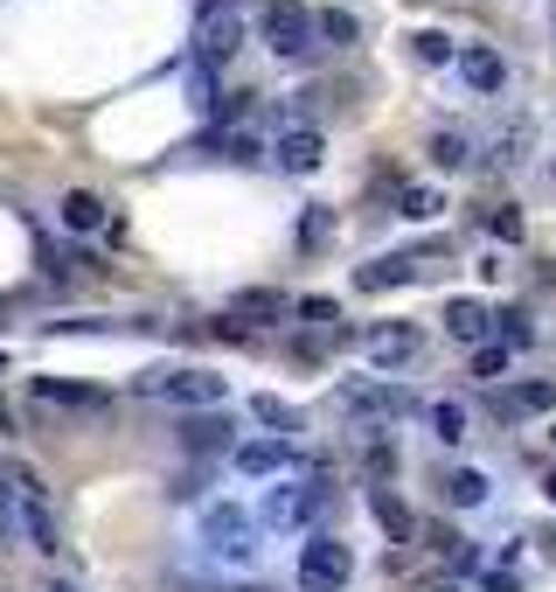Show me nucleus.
Listing matches in <instances>:
<instances>
[{
	"label": "nucleus",
	"mask_w": 556,
	"mask_h": 592,
	"mask_svg": "<svg viewBox=\"0 0 556 592\" xmlns=\"http://www.w3.org/2000/svg\"><path fill=\"white\" fill-rule=\"evenodd\" d=\"M549 440H556V419H549Z\"/></svg>",
	"instance_id": "nucleus-38"
},
{
	"label": "nucleus",
	"mask_w": 556,
	"mask_h": 592,
	"mask_svg": "<svg viewBox=\"0 0 556 592\" xmlns=\"http://www.w3.org/2000/svg\"><path fill=\"white\" fill-rule=\"evenodd\" d=\"M368 355H376L383 370L411 363V355H417V328H376V334H368Z\"/></svg>",
	"instance_id": "nucleus-16"
},
{
	"label": "nucleus",
	"mask_w": 556,
	"mask_h": 592,
	"mask_svg": "<svg viewBox=\"0 0 556 592\" xmlns=\"http://www.w3.org/2000/svg\"><path fill=\"white\" fill-rule=\"evenodd\" d=\"M300 460L293 440H251V446H230V468L236 474H285Z\"/></svg>",
	"instance_id": "nucleus-10"
},
{
	"label": "nucleus",
	"mask_w": 556,
	"mask_h": 592,
	"mask_svg": "<svg viewBox=\"0 0 556 592\" xmlns=\"http://www.w3.org/2000/svg\"><path fill=\"white\" fill-rule=\"evenodd\" d=\"M272 153H279V168H285V174H313V168L327 161V140L313 133V126H285Z\"/></svg>",
	"instance_id": "nucleus-9"
},
{
	"label": "nucleus",
	"mask_w": 556,
	"mask_h": 592,
	"mask_svg": "<svg viewBox=\"0 0 556 592\" xmlns=\"http://www.w3.org/2000/svg\"><path fill=\"white\" fill-rule=\"evenodd\" d=\"M293 293H279V287H244L230 300V321H251V328H272V321H293Z\"/></svg>",
	"instance_id": "nucleus-8"
},
{
	"label": "nucleus",
	"mask_w": 556,
	"mask_h": 592,
	"mask_svg": "<svg viewBox=\"0 0 556 592\" xmlns=\"http://www.w3.org/2000/svg\"><path fill=\"white\" fill-rule=\"evenodd\" d=\"M494 321H501V342H508V349H528V342H536L528 314H515V307H508V314H494Z\"/></svg>",
	"instance_id": "nucleus-31"
},
{
	"label": "nucleus",
	"mask_w": 556,
	"mask_h": 592,
	"mask_svg": "<svg viewBox=\"0 0 556 592\" xmlns=\"http://www.w3.org/2000/svg\"><path fill=\"white\" fill-rule=\"evenodd\" d=\"M257 36L279 49V57H306L313 36H321V21H313L300 0H264L257 8Z\"/></svg>",
	"instance_id": "nucleus-3"
},
{
	"label": "nucleus",
	"mask_w": 556,
	"mask_h": 592,
	"mask_svg": "<svg viewBox=\"0 0 556 592\" xmlns=\"http://www.w3.org/2000/svg\"><path fill=\"white\" fill-rule=\"evenodd\" d=\"M487 230H494V238H522V210H494Z\"/></svg>",
	"instance_id": "nucleus-34"
},
{
	"label": "nucleus",
	"mask_w": 556,
	"mask_h": 592,
	"mask_svg": "<svg viewBox=\"0 0 556 592\" xmlns=\"http://www.w3.org/2000/svg\"><path fill=\"white\" fill-rule=\"evenodd\" d=\"M481 585H487V592H522V572H487Z\"/></svg>",
	"instance_id": "nucleus-36"
},
{
	"label": "nucleus",
	"mask_w": 556,
	"mask_h": 592,
	"mask_svg": "<svg viewBox=\"0 0 556 592\" xmlns=\"http://www.w3.org/2000/svg\"><path fill=\"white\" fill-rule=\"evenodd\" d=\"M543 495H549V502H556V468H549V474H543Z\"/></svg>",
	"instance_id": "nucleus-37"
},
{
	"label": "nucleus",
	"mask_w": 556,
	"mask_h": 592,
	"mask_svg": "<svg viewBox=\"0 0 556 592\" xmlns=\"http://www.w3.org/2000/svg\"><path fill=\"white\" fill-rule=\"evenodd\" d=\"M501 370H508V349H494V342H487V349H473V377H487V383H494Z\"/></svg>",
	"instance_id": "nucleus-33"
},
{
	"label": "nucleus",
	"mask_w": 556,
	"mask_h": 592,
	"mask_svg": "<svg viewBox=\"0 0 556 592\" xmlns=\"http://www.w3.org/2000/svg\"><path fill=\"white\" fill-rule=\"evenodd\" d=\"M396 210L425 223V217H438V210H445V202H438V189H425V182H417V189H404V202H396Z\"/></svg>",
	"instance_id": "nucleus-29"
},
{
	"label": "nucleus",
	"mask_w": 556,
	"mask_h": 592,
	"mask_svg": "<svg viewBox=\"0 0 556 592\" xmlns=\"http://www.w3.org/2000/svg\"><path fill=\"white\" fill-rule=\"evenodd\" d=\"M432 432H438L445 446H459V440H466V411H459L453 398H438V404H432Z\"/></svg>",
	"instance_id": "nucleus-24"
},
{
	"label": "nucleus",
	"mask_w": 556,
	"mask_h": 592,
	"mask_svg": "<svg viewBox=\"0 0 556 592\" xmlns=\"http://www.w3.org/2000/svg\"><path fill=\"white\" fill-rule=\"evenodd\" d=\"M216 161H230V168H251V161H257V140L244 133V126H236V133H223V140H216Z\"/></svg>",
	"instance_id": "nucleus-26"
},
{
	"label": "nucleus",
	"mask_w": 556,
	"mask_h": 592,
	"mask_svg": "<svg viewBox=\"0 0 556 592\" xmlns=\"http://www.w3.org/2000/svg\"><path fill=\"white\" fill-rule=\"evenodd\" d=\"M251 419H257V425H272L279 440H293V432H300V411L285 404V398H272V391H257V398H251Z\"/></svg>",
	"instance_id": "nucleus-19"
},
{
	"label": "nucleus",
	"mask_w": 556,
	"mask_h": 592,
	"mask_svg": "<svg viewBox=\"0 0 556 592\" xmlns=\"http://www.w3.org/2000/svg\"><path fill=\"white\" fill-rule=\"evenodd\" d=\"M411 272H417L411 259H368V265L355 272V287H362V293H390V287H404Z\"/></svg>",
	"instance_id": "nucleus-18"
},
{
	"label": "nucleus",
	"mask_w": 556,
	"mask_h": 592,
	"mask_svg": "<svg viewBox=\"0 0 556 592\" xmlns=\"http://www.w3.org/2000/svg\"><path fill=\"white\" fill-rule=\"evenodd\" d=\"M236 49H244V8L236 0H202L195 8V63L223 70V63H236Z\"/></svg>",
	"instance_id": "nucleus-1"
},
{
	"label": "nucleus",
	"mask_w": 556,
	"mask_h": 592,
	"mask_svg": "<svg viewBox=\"0 0 556 592\" xmlns=\"http://www.w3.org/2000/svg\"><path fill=\"white\" fill-rule=\"evenodd\" d=\"M223 419H195V425H181V440H189V453H209V446H223Z\"/></svg>",
	"instance_id": "nucleus-28"
},
{
	"label": "nucleus",
	"mask_w": 556,
	"mask_h": 592,
	"mask_svg": "<svg viewBox=\"0 0 556 592\" xmlns=\"http://www.w3.org/2000/svg\"><path fill=\"white\" fill-rule=\"evenodd\" d=\"M355 579V551L348 544H341V536H306V544H300V585L306 592H341V585H348Z\"/></svg>",
	"instance_id": "nucleus-2"
},
{
	"label": "nucleus",
	"mask_w": 556,
	"mask_h": 592,
	"mask_svg": "<svg viewBox=\"0 0 556 592\" xmlns=\"http://www.w3.org/2000/svg\"><path fill=\"white\" fill-rule=\"evenodd\" d=\"M293 314H300V321H313V328H334V321H341V307H334L327 293H306V300L293 307Z\"/></svg>",
	"instance_id": "nucleus-30"
},
{
	"label": "nucleus",
	"mask_w": 556,
	"mask_h": 592,
	"mask_svg": "<svg viewBox=\"0 0 556 592\" xmlns=\"http://www.w3.org/2000/svg\"><path fill=\"white\" fill-rule=\"evenodd\" d=\"M327 230H334V217H327V210H306V223H300V244H306V251H321V244H327Z\"/></svg>",
	"instance_id": "nucleus-32"
},
{
	"label": "nucleus",
	"mask_w": 556,
	"mask_h": 592,
	"mask_svg": "<svg viewBox=\"0 0 556 592\" xmlns=\"http://www.w3.org/2000/svg\"><path fill=\"white\" fill-rule=\"evenodd\" d=\"M140 391H146V398H174V404H202V411H209V404L230 398V383H223L216 370H181V363H174V370H146Z\"/></svg>",
	"instance_id": "nucleus-5"
},
{
	"label": "nucleus",
	"mask_w": 556,
	"mask_h": 592,
	"mask_svg": "<svg viewBox=\"0 0 556 592\" xmlns=\"http://www.w3.org/2000/svg\"><path fill=\"white\" fill-rule=\"evenodd\" d=\"M425 536H432V551H438L445 564H453V579H466V572H481V551H473V544H466L459 530H445V523H432Z\"/></svg>",
	"instance_id": "nucleus-15"
},
{
	"label": "nucleus",
	"mask_w": 556,
	"mask_h": 592,
	"mask_svg": "<svg viewBox=\"0 0 556 592\" xmlns=\"http://www.w3.org/2000/svg\"><path fill=\"white\" fill-rule=\"evenodd\" d=\"M368 509H376V523L396 536V544H411V536H417V516H411V509L390 495V488H376V495H368Z\"/></svg>",
	"instance_id": "nucleus-17"
},
{
	"label": "nucleus",
	"mask_w": 556,
	"mask_h": 592,
	"mask_svg": "<svg viewBox=\"0 0 556 592\" xmlns=\"http://www.w3.org/2000/svg\"><path fill=\"white\" fill-rule=\"evenodd\" d=\"M327 502H334V481H285V488H272V502H264V523H272V530H300V523L321 516Z\"/></svg>",
	"instance_id": "nucleus-6"
},
{
	"label": "nucleus",
	"mask_w": 556,
	"mask_h": 592,
	"mask_svg": "<svg viewBox=\"0 0 556 592\" xmlns=\"http://www.w3.org/2000/svg\"><path fill=\"white\" fill-rule=\"evenodd\" d=\"M202 544L216 551L223 564H251V558H257V523H251L236 502H216V509L202 516Z\"/></svg>",
	"instance_id": "nucleus-4"
},
{
	"label": "nucleus",
	"mask_w": 556,
	"mask_h": 592,
	"mask_svg": "<svg viewBox=\"0 0 556 592\" xmlns=\"http://www.w3.org/2000/svg\"><path fill=\"white\" fill-rule=\"evenodd\" d=\"M36 398H42V404H91V411L104 404L98 391H84V383H57V377H42V383H36Z\"/></svg>",
	"instance_id": "nucleus-22"
},
{
	"label": "nucleus",
	"mask_w": 556,
	"mask_h": 592,
	"mask_svg": "<svg viewBox=\"0 0 556 592\" xmlns=\"http://www.w3.org/2000/svg\"><path fill=\"white\" fill-rule=\"evenodd\" d=\"M438 495H445V502H459V509H481V502H487V474L459 468V474H445V481H438Z\"/></svg>",
	"instance_id": "nucleus-20"
},
{
	"label": "nucleus",
	"mask_w": 556,
	"mask_h": 592,
	"mask_svg": "<svg viewBox=\"0 0 556 592\" xmlns=\"http://www.w3.org/2000/svg\"><path fill=\"white\" fill-rule=\"evenodd\" d=\"M501 411H556V383H522L515 398H501Z\"/></svg>",
	"instance_id": "nucleus-25"
},
{
	"label": "nucleus",
	"mask_w": 556,
	"mask_h": 592,
	"mask_svg": "<svg viewBox=\"0 0 556 592\" xmlns=\"http://www.w3.org/2000/svg\"><path fill=\"white\" fill-rule=\"evenodd\" d=\"M341 404H348V411H368V419H404V411H411V391H390V383H341Z\"/></svg>",
	"instance_id": "nucleus-11"
},
{
	"label": "nucleus",
	"mask_w": 556,
	"mask_h": 592,
	"mask_svg": "<svg viewBox=\"0 0 556 592\" xmlns=\"http://www.w3.org/2000/svg\"><path fill=\"white\" fill-rule=\"evenodd\" d=\"M411 57H417V63H453L459 49H453V36H438V29H417V36H411Z\"/></svg>",
	"instance_id": "nucleus-23"
},
{
	"label": "nucleus",
	"mask_w": 556,
	"mask_h": 592,
	"mask_svg": "<svg viewBox=\"0 0 556 592\" xmlns=\"http://www.w3.org/2000/svg\"><path fill=\"white\" fill-rule=\"evenodd\" d=\"M411 592H459V579H453V572H425V579H417Z\"/></svg>",
	"instance_id": "nucleus-35"
},
{
	"label": "nucleus",
	"mask_w": 556,
	"mask_h": 592,
	"mask_svg": "<svg viewBox=\"0 0 556 592\" xmlns=\"http://www.w3.org/2000/svg\"><path fill=\"white\" fill-rule=\"evenodd\" d=\"M313 21H321V36H327V42H355V36H362V21H355L348 8H321Z\"/></svg>",
	"instance_id": "nucleus-27"
},
{
	"label": "nucleus",
	"mask_w": 556,
	"mask_h": 592,
	"mask_svg": "<svg viewBox=\"0 0 556 592\" xmlns=\"http://www.w3.org/2000/svg\"><path fill=\"white\" fill-rule=\"evenodd\" d=\"M14 488H21L14 502H21V530H29V544L57 558V551H63V523H57V509H49V488H42L29 468H14Z\"/></svg>",
	"instance_id": "nucleus-7"
},
{
	"label": "nucleus",
	"mask_w": 556,
	"mask_h": 592,
	"mask_svg": "<svg viewBox=\"0 0 556 592\" xmlns=\"http://www.w3.org/2000/svg\"><path fill=\"white\" fill-rule=\"evenodd\" d=\"M57 592H77V585H57Z\"/></svg>",
	"instance_id": "nucleus-39"
},
{
	"label": "nucleus",
	"mask_w": 556,
	"mask_h": 592,
	"mask_svg": "<svg viewBox=\"0 0 556 592\" xmlns=\"http://www.w3.org/2000/svg\"><path fill=\"white\" fill-rule=\"evenodd\" d=\"M445 334L466 342V349H487V334H494L487 300H445Z\"/></svg>",
	"instance_id": "nucleus-12"
},
{
	"label": "nucleus",
	"mask_w": 556,
	"mask_h": 592,
	"mask_svg": "<svg viewBox=\"0 0 556 592\" xmlns=\"http://www.w3.org/2000/svg\"><path fill=\"white\" fill-rule=\"evenodd\" d=\"M57 217H63V230H70V238H91V230H104V223H112V217H104V202H98L91 189H70Z\"/></svg>",
	"instance_id": "nucleus-14"
},
{
	"label": "nucleus",
	"mask_w": 556,
	"mask_h": 592,
	"mask_svg": "<svg viewBox=\"0 0 556 592\" xmlns=\"http://www.w3.org/2000/svg\"><path fill=\"white\" fill-rule=\"evenodd\" d=\"M432 161L438 168H473V140L453 133V126H438V133H432Z\"/></svg>",
	"instance_id": "nucleus-21"
},
{
	"label": "nucleus",
	"mask_w": 556,
	"mask_h": 592,
	"mask_svg": "<svg viewBox=\"0 0 556 592\" xmlns=\"http://www.w3.org/2000/svg\"><path fill=\"white\" fill-rule=\"evenodd\" d=\"M459 77H466V84L481 91V98H494L501 84H508V63H501L494 49H481V42H473V49H459Z\"/></svg>",
	"instance_id": "nucleus-13"
}]
</instances>
